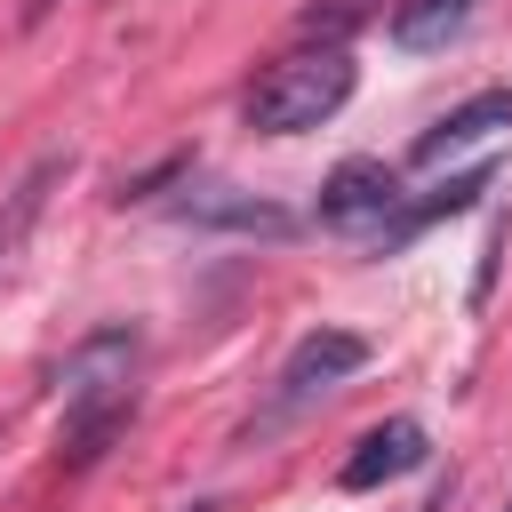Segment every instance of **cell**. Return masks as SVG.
Masks as SVG:
<instances>
[{
  "label": "cell",
  "instance_id": "1",
  "mask_svg": "<svg viewBox=\"0 0 512 512\" xmlns=\"http://www.w3.org/2000/svg\"><path fill=\"white\" fill-rule=\"evenodd\" d=\"M136 328L128 320H112V328H88L56 368H48V392H56V408H64V424H56V464L64 472H88L112 440H120V424L136 416Z\"/></svg>",
  "mask_w": 512,
  "mask_h": 512
},
{
  "label": "cell",
  "instance_id": "2",
  "mask_svg": "<svg viewBox=\"0 0 512 512\" xmlns=\"http://www.w3.org/2000/svg\"><path fill=\"white\" fill-rule=\"evenodd\" d=\"M352 80H360V72H352L344 40L288 48V56H272V64L248 80L240 112H248L256 136H304V128H320V120H336V112L352 104Z\"/></svg>",
  "mask_w": 512,
  "mask_h": 512
},
{
  "label": "cell",
  "instance_id": "3",
  "mask_svg": "<svg viewBox=\"0 0 512 512\" xmlns=\"http://www.w3.org/2000/svg\"><path fill=\"white\" fill-rule=\"evenodd\" d=\"M368 368V336H352V328H312L288 360H280V384H272V408L248 424V432H272V424H288L296 408H312V400H328L344 376H360Z\"/></svg>",
  "mask_w": 512,
  "mask_h": 512
},
{
  "label": "cell",
  "instance_id": "4",
  "mask_svg": "<svg viewBox=\"0 0 512 512\" xmlns=\"http://www.w3.org/2000/svg\"><path fill=\"white\" fill-rule=\"evenodd\" d=\"M168 216L192 224V232H240V240H288V232L304 224L296 208H280V200H264V192H240V184H192V176H184V192L168 200Z\"/></svg>",
  "mask_w": 512,
  "mask_h": 512
},
{
  "label": "cell",
  "instance_id": "5",
  "mask_svg": "<svg viewBox=\"0 0 512 512\" xmlns=\"http://www.w3.org/2000/svg\"><path fill=\"white\" fill-rule=\"evenodd\" d=\"M400 216V176L384 160H344L320 184V224L328 232H360V224H392Z\"/></svg>",
  "mask_w": 512,
  "mask_h": 512
},
{
  "label": "cell",
  "instance_id": "6",
  "mask_svg": "<svg viewBox=\"0 0 512 512\" xmlns=\"http://www.w3.org/2000/svg\"><path fill=\"white\" fill-rule=\"evenodd\" d=\"M424 456H432V432H424L416 416H384V424H376V432H360V448L344 456L336 488H344V496H368V488H384V480L416 472Z\"/></svg>",
  "mask_w": 512,
  "mask_h": 512
},
{
  "label": "cell",
  "instance_id": "7",
  "mask_svg": "<svg viewBox=\"0 0 512 512\" xmlns=\"http://www.w3.org/2000/svg\"><path fill=\"white\" fill-rule=\"evenodd\" d=\"M72 176V160L64 152H48V160H32L8 192H0V280L16 272V256H24V240H32V224L48 216V192Z\"/></svg>",
  "mask_w": 512,
  "mask_h": 512
},
{
  "label": "cell",
  "instance_id": "8",
  "mask_svg": "<svg viewBox=\"0 0 512 512\" xmlns=\"http://www.w3.org/2000/svg\"><path fill=\"white\" fill-rule=\"evenodd\" d=\"M496 128H512V88H480L472 104H456L440 128H424L416 136V168H432V160H448V152H464V144H480V136H496Z\"/></svg>",
  "mask_w": 512,
  "mask_h": 512
},
{
  "label": "cell",
  "instance_id": "9",
  "mask_svg": "<svg viewBox=\"0 0 512 512\" xmlns=\"http://www.w3.org/2000/svg\"><path fill=\"white\" fill-rule=\"evenodd\" d=\"M472 16H480V0H392V48L432 56V48H448Z\"/></svg>",
  "mask_w": 512,
  "mask_h": 512
},
{
  "label": "cell",
  "instance_id": "10",
  "mask_svg": "<svg viewBox=\"0 0 512 512\" xmlns=\"http://www.w3.org/2000/svg\"><path fill=\"white\" fill-rule=\"evenodd\" d=\"M488 184H496V168H464V176H448V184H440V192H432L424 208H400V216H392L384 248H400V240H408V232H424L432 216H464V208H472V200H480Z\"/></svg>",
  "mask_w": 512,
  "mask_h": 512
},
{
  "label": "cell",
  "instance_id": "11",
  "mask_svg": "<svg viewBox=\"0 0 512 512\" xmlns=\"http://www.w3.org/2000/svg\"><path fill=\"white\" fill-rule=\"evenodd\" d=\"M416 512H448V488H432V496H424V504H416Z\"/></svg>",
  "mask_w": 512,
  "mask_h": 512
},
{
  "label": "cell",
  "instance_id": "12",
  "mask_svg": "<svg viewBox=\"0 0 512 512\" xmlns=\"http://www.w3.org/2000/svg\"><path fill=\"white\" fill-rule=\"evenodd\" d=\"M48 8H56V0H24V16H48Z\"/></svg>",
  "mask_w": 512,
  "mask_h": 512
},
{
  "label": "cell",
  "instance_id": "13",
  "mask_svg": "<svg viewBox=\"0 0 512 512\" xmlns=\"http://www.w3.org/2000/svg\"><path fill=\"white\" fill-rule=\"evenodd\" d=\"M184 512H216V504H208V496H200V504H184Z\"/></svg>",
  "mask_w": 512,
  "mask_h": 512
},
{
  "label": "cell",
  "instance_id": "14",
  "mask_svg": "<svg viewBox=\"0 0 512 512\" xmlns=\"http://www.w3.org/2000/svg\"><path fill=\"white\" fill-rule=\"evenodd\" d=\"M504 512H512V504H504Z\"/></svg>",
  "mask_w": 512,
  "mask_h": 512
}]
</instances>
